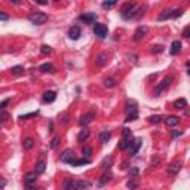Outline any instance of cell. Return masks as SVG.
<instances>
[{
  "mask_svg": "<svg viewBox=\"0 0 190 190\" xmlns=\"http://www.w3.org/2000/svg\"><path fill=\"white\" fill-rule=\"evenodd\" d=\"M28 21L34 25H42L48 21V15L43 13V12H36V13H31L28 16Z\"/></svg>",
  "mask_w": 190,
  "mask_h": 190,
  "instance_id": "cell-1",
  "label": "cell"
},
{
  "mask_svg": "<svg viewBox=\"0 0 190 190\" xmlns=\"http://www.w3.org/2000/svg\"><path fill=\"white\" fill-rule=\"evenodd\" d=\"M135 9H137V6H135L134 3H129V2H128V3H125V5L122 6V9H120V15H122V18L129 20V18H132Z\"/></svg>",
  "mask_w": 190,
  "mask_h": 190,
  "instance_id": "cell-2",
  "label": "cell"
},
{
  "mask_svg": "<svg viewBox=\"0 0 190 190\" xmlns=\"http://www.w3.org/2000/svg\"><path fill=\"white\" fill-rule=\"evenodd\" d=\"M94 33H95V36H98L100 39H106L107 34H108V28H107V25H104V24H95Z\"/></svg>",
  "mask_w": 190,
  "mask_h": 190,
  "instance_id": "cell-3",
  "label": "cell"
},
{
  "mask_svg": "<svg viewBox=\"0 0 190 190\" xmlns=\"http://www.w3.org/2000/svg\"><path fill=\"white\" fill-rule=\"evenodd\" d=\"M37 175H39V174H37L36 171H33V172H27V174H25L24 180H25V186H27V189H31L34 184H36Z\"/></svg>",
  "mask_w": 190,
  "mask_h": 190,
  "instance_id": "cell-4",
  "label": "cell"
},
{
  "mask_svg": "<svg viewBox=\"0 0 190 190\" xmlns=\"http://www.w3.org/2000/svg\"><path fill=\"white\" fill-rule=\"evenodd\" d=\"M79 18H80V21H83L85 24H92V22L97 21L98 16H97V13H95V12H86V13L80 15Z\"/></svg>",
  "mask_w": 190,
  "mask_h": 190,
  "instance_id": "cell-5",
  "label": "cell"
},
{
  "mask_svg": "<svg viewBox=\"0 0 190 190\" xmlns=\"http://www.w3.org/2000/svg\"><path fill=\"white\" fill-rule=\"evenodd\" d=\"M171 82H172V77H171V76L165 77V79H163V80L160 82V85L158 86L156 89H154V95H159V94H160L162 91H165V89L168 88V86L171 85Z\"/></svg>",
  "mask_w": 190,
  "mask_h": 190,
  "instance_id": "cell-6",
  "label": "cell"
},
{
  "mask_svg": "<svg viewBox=\"0 0 190 190\" xmlns=\"http://www.w3.org/2000/svg\"><path fill=\"white\" fill-rule=\"evenodd\" d=\"M141 143H143V140L141 138H135V140L131 143V146H129V153H131V156H135V154L138 153V150H140V147H141Z\"/></svg>",
  "mask_w": 190,
  "mask_h": 190,
  "instance_id": "cell-7",
  "label": "cell"
},
{
  "mask_svg": "<svg viewBox=\"0 0 190 190\" xmlns=\"http://www.w3.org/2000/svg\"><path fill=\"white\" fill-rule=\"evenodd\" d=\"M80 36H82V30H80L79 25H73V27L68 30V37L71 40H77Z\"/></svg>",
  "mask_w": 190,
  "mask_h": 190,
  "instance_id": "cell-8",
  "label": "cell"
},
{
  "mask_svg": "<svg viewBox=\"0 0 190 190\" xmlns=\"http://www.w3.org/2000/svg\"><path fill=\"white\" fill-rule=\"evenodd\" d=\"M73 159H74V153H73V150H71V149L64 150V152H63V154L59 156V160H61V162H65V163H70Z\"/></svg>",
  "mask_w": 190,
  "mask_h": 190,
  "instance_id": "cell-9",
  "label": "cell"
},
{
  "mask_svg": "<svg viewBox=\"0 0 190 190\" xmlns=\"http://www.w3.org/2000/svg\"><path fill=\"white\" fill-rule=\"evenodd\" d=\"M134 141V138H132V135L131 134H128V135H123V140L119 143V149L120 150H126L129 146H131V143Z\"/></svg>",
  "mask_w": 190,
  "mask_h": 190,
  "instance_id": "cell-10",
  "label": "cell"
},
{
  "mask_svg": "<svg viewBox=\"0 0 190 190\" xmlns=\"http://www.w3.org/2000/svg\"><path fill=\"white\" fill-rule=\"evenodd\" d=\"M147 31H149L147 27H143V25H141V27H138L137 31H135V34H134V40H135V42H140V40L144 37V34L147 33Z\"/></svg>",
  "mask_w": 190,
  "mask_h": 190,
  "instance_id": "cell-11",
  "label": "cell"
},
{
  "mask_svg": "<svg viewBox=\"0 0 190 190\" xmlns=\"http://www.w3.org/2000/svg\"><path fill=\"white\" fill-rule=\"evenodd\" d=\"M180 168H181V163L180 162H172L171 165L166 168V172H168L169 175H175L177 172L180 171Z\"/></svg>",
  "mask_w": 190,
  "mask_h": 190,
  "instance_id": "cell-12",
  "label": "cell"
},
{
  "mask_svg": "<svg viewBox=\"0 0 190 190\" xmlns=\"http://www.w3.org/2000/svg\"><path fill=\"white\" fill-rule=\"evenodd\" d=\"M94 116H95V113H94V111H91V113H88V115H85V116H82V117H80L79 123H80L82 126H86V125H89V123L92 122Z\"/></svg>",
  "mask_w": 190,
  "mask_h": 190,
  "instance_id": "cell-13",
  "label": "cell"
},
{
  "mask_svg": "<svg viewBox=\"0 0 190 190\" xmlns=\"http://www.w3.org/2000/svg\"><path fill=\"white\" fill-rule=\"evenodd\" d=\"M91 186H92V183H91V181H86V180H77L76 183H74V189H77V190L88 189Z\"/></svg>",
  "mask_w": 190,
  "mask_h": 190,
  "instance_id": "cell-14",
  "label": "cell"
},
{
  "mask_svg": "<svg viewBox=\"0 0 190 190\" xmlns=\"http://www.w3.org/2000/svg\"><path fill=\"white\" fill-rule=\"evenodd\" d=\"M180 51H181V42L180 40H174L171 43V49H169L171 55H177Z\"/></svg>",
  "mask_w": 190,
  "mask_h": 190,
  "instance_id": "cell-15",
  "label": "cell"
},
{
  "mask_svg": "<svg viewBox=\"0 0 190 190\" xmlns=\"http://www.w3.org/2000/svg\"><path fill=\"white\" fill-rule=\"evenodd\" d=\"M55 98H57V94L54 92V91H46L45 94H43V102H52V101H55Z\"/></svg>",
  "mask_w": 190,
  "mask_h": 190,
  "instance_id": "cell-16",
  "label": "cell"
},
{
  "mask_svg": "<svg viewBox=\"0 0 190 190\" xmlns=\"http://www.w3.org/2000/svg\"><path fill=\"white\" fill-rule=\"evenodd\" d=\"M107 61H108V57H107V54H100L97 58H95V63H97V65H100V67H104L106 64H107Z\"/></svg>",
  "mask_w": 190,
  "mask_h": 190,
  "instance_id": "cell-17",
  "label": "cell"
},
{
  "mask_svg": "<svg viewBox=\"0 0 190 190\" xmlns=\"http://www.w3.org/2000/svg\"><path fill=\"white\" fill-rule=\"evenodd\" d=\"M111 178H113V174H111L110 171H107L106 174H102V175H101V180H100V183H98V184H100L101 187H102V186H106V183H108Z\"/></svg>",
  "mask_w": 190,
  "mask_h": 190,
  "instance_id": "cell-18",
  "label": "cell"
},
{
  "mask_svg": "<svg viewBox=\"0 0 190 190\" xmlns=\"http://www.w3.org/2000/svg\"><path fill=\"white\" fill-rule=\"evenodd\" d=\"M89 163H91V160L88 158H83V159H79V160L73 159L70 162V165H73V166H82V165H89Z\"/></svg>",
  "mask_w": 190,
  "mask_h": 190,
  "instance_id": "cell-19",
  "label": "cell"
},
{
  "mask_svg": "<svg viewBox=\"0 0 190 190\" xmlns=\"http://www.w3.org/2000/svg\"><path fill=\"white\" fill-rule=\"evenodd\" d=\"M89 138V129H86V128H83L82 131L79 132V135H77V140H79L80 143H83V141H86Z\"/></svg>",
  "mask_w": 190,
  "mask_h": 190,
  "instance_id": "cell-20",
  "label": "cell"
},
{
  "mask_svg": "<svg viewBox=\"0 0 190 190\" xmlns=\"http://www.w3.org/2000/svg\"><path fill=\"white\" fill-rule=\"evenodd\" d=\"M178 122H180V117L178 116H168L165 119V123L168 126H175V125H178Z\"/></svg>",
  "mask_w": 190,
  "mask_h": 190,
  "instance_id": "cell-21",
  "label": "cell"
},
{
  "mask_svg": "<svg viewBox=\"0 0 190 190\" xmlns=\"http://www.w3.org/2000/svg\"><path fill=\"white\" fill-rule=\"evenodd\" d=\"M40 71H43V73H52V71H55V67L51 63H45V64L40 65Z\"/></svg>",
  "mask_w": 190,
  "mask_h": 190,
  "instance_id": "cell-22",
  "label": "cell"
},
{
  "mask_svg": "<svg viewBox=\"0 0 190 190\" xmlns=\"http://www.w3.org/2000/svg\"><path fill=\"white\" fill-rule=\"evenodd\" d=\"M187 107V101L184 98H180L177 101H174V108H178V110H183Z\"/></svg>",
  "mask_w": 190,
  "mask_h": 190,
  "instance_id": "cell-23",
  "label": "cell"
},
{
  "mask_svg": "<svg viewBox=\"0 0 190 190\" xmlns=\"http://www.w3.org/2000/svg\"><path fill=\"white\" fill-rule=\"evenodd\" d=\"M110 138H111V134H110L108 131H102V132L100 134V143L104 144V143H107V141L110 140Z\"/></svg>",
  "mask_w": 190,
  "mask_h": 190,
  "instance_id": "cell-24",
  "label": "cell"
},
{
  "mask_svg": "<svg viewBox=\"0 0 190 190\" xmlns=\"http://www.w3.org/2000/svg\"><path fill=\"white\" fill-rule=\"evenodd\" d=\"M171 9H165V11H162L160 13H159V21H165V20H168V18H171Z\"/></svg>",
  "mask_w": 190,
  "mask_h": 190,
  "instance_id": "cell-25",
  "label": "cell"
},
{
  "mask_svg": "<svg viewBox=\"0 0 190 190\" xmlns=\"http://www.w3.org/2000/svg\"><path fill=\"white\" fill-rule=\"evenodd\" d=\"M45 168H46V163L43 160H40V162L36 163V169H34V171H36L37 174H43V172H45Z\"/></svg>",
  "mask_w": 190,
  "mask_h": 190,
  "instance_id": "cell-26",
  "label": "cell"
},
{
  "mask_svg": "<svg viewBox=\"0 0 190 190\" xmlns=\"http://www.w3.org/2000/svg\"><path fill=\"white\" fill-rule=\"evenodd\" d=\"M104 86H106V88H115V86H116V79H115V77H107V79L104 80Z\"/></svg>",
  "mask_w": 190,
  "mask_h": 190,
  "instance_id": "cell-27",
  "label": "cell"
},
{
  "mask_svg": "<svg viewBox=\"0 0 190 190\" xmlns=\"http://www.w3.org/2000/svg\"><path fill=\"white\" fill-rule=\"evenodd\" d=\"M33 144H34V141H33V138H25L24 140V143H22V147H24V150H30L31 147H33Z\"/></svg>",
  "mask_w": 190,
  "mask_h": 190,
  "instance_id": "cell-28",
  "label": "cell"
},
{
  "mask_svg": "<svg viewBox=\"0 0 190 190\" xmlns=\"http://www.w3.org/2000/svg\"><path fill=\"white\" fill-rule=\"evenodd\" d=\"M137 110V102L135 101H128L126 102V107H125V111L126 113H129V111H134Z\"/></svg>",
  "mask_w": 190,
  "mask_h": 190,
  "instance_id": "cell-29",
  "label": "cell"
},
{
  "mask_svg": "<svg viewBox=\"0 0 190 190\" xmlns=\"http://www.w3.org/2000/svg\"><path fill=\"white\" fill-rule=\"evenodd\" d=\"M137 117H138L137 110H134V111H129V113H128V117L125 119V122H126V123H128V122H132V120H137Z\"/></svg>",
  "mask_w": 190,
  "mask_h": 190,
  "instance_id": "cell-30",
  "label": "cell"
},
{
  "mask_svg": "<svg viewBox=\"0 0 190 190\" xmlns=\"http://www.w3.org/2000/svg\"><path fill=\"white\" fill-rule=\"evenodd\" d=\"M59 141H61V137L59 135H55L54 138H52V141H51V149H57L58 147V144H59Z\"/></svg>",
  "mask_w": 190,
  "mask_h": 190,
  "instance_id": "cell-31",
  "label": "cell"
},
{
  "mask_svg": "<svg viewBox=\"0 0 190 190\" xmlns=\"http://www.w3.org/2000/svg\"><path fill=\"white\" fill-rule=\"evenodd\" d=\"M116 3H117V0H104L102 7H104V9H110V7H113Z\"/></svg>",
  "mask_w": 190,
  "mask_h": 190,
  "instance_id": "cell-32",
  "label": "cell"
},
{
  "mask_svg": "<svg viewBox=\"0 0 190 190\" xmlns=\"http://www.w3.org/2000/svg\"><path fill=\"white\" fill-rule=\"evenodd\" d=\"M64 187H65V190H71V189H74V181H73L71 178H67V180L64 181Z\"/></svg>",
  "mask_w": 190,
  "mask_h": 190,
  "instance_id": "cell-33",
  "label": "cell"
},
{
  "mask_svg": "<svg viewBox=\"0 0 190 190\" xmlns=\"http://www.w3.org/2000/svg\"><path fill=\"white\" fill-rule=\"evenodd\" d=\"M22 71H24V67L22 65H15V67L11 68V73L12 74H21Z\"/></svg>",
  "mask_w": 190,
  "mask_h": 190,
  "instance_id": "cell-34",
  "label": "cell"
},
{
  "mask_svg": "<svg viewBox=\"0 0 190 190\" xmlns=\"http://www.w3.org/2000/svg\"><path fill=\"white\" fill-rule=\"evenodd\" d=\"M82 153H83V158H89L91 153H92V149L89 147V146H85V147L82 149Z\"/></svg>",
  "mask_w": 190,
  "mask_h": 190,
  "instance_id": "cell-35",
  "label": "cell"
},
{
  "mask_svg": "<svg viewBox=\"0 0 190 190\" xmlns=\"http://www.w3.org/2000/svg\"><path fill=\"white\" fill-rule=\"evenodd\" d=\"M111 163H113V159H111V158H107V159L102 160L101 166H102V168H110V166H111Z\"/></svg>",
  "mask_w": 190,
  "mask_h": 190,
  "instance_id": "cell-36",
  "label": "cell"
},
{
  "mask_svg": "<svg viewBox=\"0 0 190 190\" xmlns=\"http://www.w3.org/2000/svg\"><path fill=\"white\" fill-rule=\"evenodd\" d=\"M183 15V9H175L171 12V18H178V16Z\"/></svg>",
  "mask_w": 190,
  "mask_h": 190,
  "instance_id": "cell-37",
  "label": "cell"
},
{
  "mask_svg": "<svg viewBox=\"0 0 190 190\" xmlns=\"http://www.w3.org/2000/svg\"><path fill=\"white\" fill-rule=\"evenodd\" d=\"M138 184H140V183H138L137 180H131V181H128V183H126V186L129 189H135V187H138Z\"/></svg>",
  "mask_w": 190,
  "mask_h": 190,
  "instance_id": "cell-38",
  "label": "cell"
},
{
  "mask_svg": "<svg viewBox=\"0 0 190 190\" xmlns=\"http://www.w3.org/2000/svg\"><path fill=\"white\" fill-rule=\"evenodd\" d=\"M40 52H42V54H49V52H52V48L48 46V45H43L42 49H40Z\"/></svg>",
  "mask_w": 190,
  "mask_h": 190,
  "instance_id": "cell-39",
  "label": "cell"
},
{
  "mask_svg": "<svg viewBox=\"0 0 190 190\" xmlns=\"http://www.w3.org/2000/svg\"><path fill=\"white\" fill-rule=\"evenodd\" d=\"M162 51H163V46H160V45H153L152 46V52L159 54V52H162Z\"/></svg>",
  "mask_w": 190,
  "mask_h": 190,
  "instance_id": "cell-40",
  "label": "cell"
},
{
  "mask_svg": "<svg viewBox=\"0 0 190 190\" xmlns=\"http://www.w3.org/2000/svg\"><path fill=\"white\" fill-rule=\"evenodd\" d=\"M149 120H150L152 123H159L160 120H162V117H160V116H150Z\"/></svg>",
  "mask_w": 190,
  "mask_h": 190,
  "instance_id": "cell-41",
  "label": "cell"
},
{
  "mask_svg": "<svg viewBox=\"0 0 190 190\" xmlns=\"http://www.w3.org/2000/svg\"><path fill=\"white\" fill-rule=\"evenodd\" d=\"M138 174H140V171H138V168H131V169H129V175L137 177Z\"/></svg>",
  "mask_w": 190,
  "mask_h": 190,
  "instance_id": "cell-42",
  "label": "cell"
},
{
  "mask_svg": "<svg viewBox=\"0 0 190 190\" xmlns=\"http://www.w3.org/2000/svg\"><path fill=\"white\" fill-rule=\"evenodd\" d=\"M9 101H11L9 98H6V100H3L2 102H0V110H5V107H6L7 104H9Z\"/></svg>",
  "mask_w": 190,
  "mask_h": 190,
  "instance_id": "cell-43",
  "label": "cell"
},
{
  "mask_svg": "<svg viewBox=\"0 0 190 190\" xmlns=\"http://www.w3.org/2000/svg\"><path fill=\"white\" fill-rule=\"evenodd\" d=\"M7 20H9V15L0 11V21H7Z\"/></svg>",
  "mask_w": 190,
  "mask_h": 190,
  "instance_id": "cell-44",
  "label": "cell"
},
{
  "mask_svg": "<svg viewBox=\"0 0 190 190\" xmlns=\"http://www.w3.org/2000/svg\"><path fill=\"white\" fill-rule=\"evenodd\" d=\"M171 135H172V138H177V137H180V135H183V131H172Z\"/></svg>",
  "mask_w": 190,
  "mask_h": 190,
  "instance_id": "cell-45",
  "label": "cell"
},
{
  "mask_svg": "<svg viewBox=\"0 0 190 190\" xmlns=\"http://www.w3.org/2000/svg\"><path fill=\"white\" fill-rule=\"evenodd\" d=\"M189 34H190V27H186L184 31H183V37L187 39V37H189Z\"/></svg>",
  "mask_w": 190,
  "mask_h": 190,
  "instance_id": "cell-46",
  "label": "cell"
},
{
  "mask_svg": "<svg viewBox=\"0 0 190 190\" xmlns=\"http://www.w3.org/2000/svg\"><path fill=\"white\" fill-rule=\"evenodd\" d=\"M31 116H37V111H34V113H28V115H22L21 119H27V117H31Z\"/></svg>",
  "mask_w": 190,
  "mask_h": 190,
  "instance_id": "cell-47",
  "label": "cell"
},
{
  "mask_svg": "<svg viewBox=\"0 0 190 190\" xmlns=\"http://www.w3.org/2000/svg\"><path fill=\"white\" fill-rule=\"evenodd\" d=\"M0 119H2L3 122H6V120L9 119V115H7V113H5V111H3V113H2V116H0Z\"/></svg>",
  "mask_w": 190,
  "mask_h": 190,
  "instance_id": "cell-48",
  "label": "cell"
},
{
  "mask_svg": "<svg viewBox=\"0 0 190 190\" xmlns=\"http://www.w3.org/2000/svg\"><path fill=\"white\" fill-rule=\"evenodd\" d=\"M68 119H70V116L65 115V116L63 117V120H61V123H63V125H67V123H68Z\"/></svg>",
  "mask_w": 190,
  "mask_h": 190,
  "instance_id": "cell-49",
  "label": "cell"
},
{
  "mask_svg": "<svg viewBox=\"0 0 190 190\" xmlns=\"http://www.w3.org/2000/svg\"><path fill=\"white\" fill-rule=\"evenodd\" d=\"M6 186V180L5 178H2V177H0V189H3Z\"/></svg>",
  "mask_w": 190,
  "mask_h": 190,
  "instance_id": "cell-50",
  "label": "cell"
},
{
  "mask_svg": "<svg viewBox=\"0 0 190 190\" xmlns=\"http://www.w3.org/2000/svg\"><path fill=\"white\" fill-rule=\"evenodd\" d=\"M48 2H49V0H36L37 5H48Z\"/></svg>",
  "mask_w": 190,
  "mask_h": 190,
  "instance_id": "cell-51",
  "label": "cell"
},
{
  "mask_svg": "<svg viewBox=\"0 0 190 190\" xmlns=\"http://www.w3.org/2000/svg\"><path fill=\"white\" fill-rule=\"evenodd\" d=\"M11 3L15 5V6H18V5H21V0H11Z\"/></svg>",
  "mask_w": 190,
  "mask_h": 190,
  "instance_id": "cell-52",
  "label": "cell"
},
{
  "mask_svg": "<svg viewBox=\"0 0 190 190\" xmlns=\"http://www.w3.org/2000/svg\"><path fill=\"white\" fill-rule=\"evenodd\" d=\"M158 163H159V158H156V159H153V166H154V165H158Z\"/></svg>",
  "mask_w": 190,
  "mask_h": 190,
  "instance_id": "cell-53",
  "label": "cell"
}]
</instances>
